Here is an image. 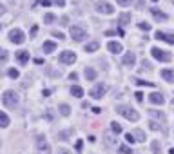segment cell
Wrapping results in <instances>:
<instances>
[{"instance_id": "1", "label": "cell", "mask_w": 174, "mask_h": 154, "mask_svg": "<svg viewBox=\"0 0 174 154\" xmlns=\"http://www.w3.org/2000/svg\"><path fill=\"white\" fill-rule=\"evenodd\" d=\"M116 113L123 116L125 120H129V122H138L140 120V114L134 111L133 107H129V105H116Z\"/></svg>"}, {"instance_id": "2", "label": "cell", "mask_w": 174, "mask_h": 154, "mask_svg": "<svg viewBox=\"0 0 174 154\" xmlns=\"http://www.w3.org/2000/svg\"><path fill=\"white\" fill-rule=\"evenodd\" d=\"M2 103L6 107H9V109H15L18 105V94L15 91H6L2 94Z\"/></svg>"}, {"instance_id": "3", "label": "cell", "mask_w": 174, "mask_h": 154, "mask_svg": "<svg viewBox=\"0 0 174 154\" xmlns=\"http://www.w3.org/2000/svg\"><path fill=\"white\" fill-rule=\"evenodd\" d=\"M69 35H71L73 40H76V42H82L83 38H87V31L83 27H80V26H73L69 29Z\"/></svg>"}, {"instance_id": "4", "label": "cell", "mask_w": 174, "mask_h": 154, "mask_svg": "<svg viewBox=\"0 0 174 154\" xmlns=\"http://www.w3.org/2000/svg\"><path fill=\"white\" fill-rule=\"evenodd\" d=\"M151 53H153V56L158 62H171V60H172L171 53H169V51H163V49H160V47H153V49H151Z\"/></svg>"}, {"instance_id": "5", "label": "cell", "mask_w": 174, "mask_h": 154, "mask_svg": "<svg viewBox=\"0 0 174 154\" xmlns=\"http://www.w3.org/2000/svg\"><path fill=\"white\" fill-rule=\"evenodd\" d=\"M105 92H107V85H105V83H96V85L91 89V92H89V94H91L94 100H100Z\"/></svg>"}, {"instance_id": "6", "label": "cell", "mask_w": 174, "mask_h": 154, "mask_svg": "<svg viewBox=\"0 0 174 154\" xmlns=\"http://www.w3.org/2000/svg\"><path fill=\"white\" fill-rule=\"evenodd\" d=\"M36 149H38L40 154H51V147H49V143L45 142L44 136H38V138H36Z\"/></svg>"}, {"instance_id": "7", "label": "cell", "mask_w": 174, "mask_h": 154, "mask_svg": "<svg viewBox=\"0 0 174 154\" xmlns=\"http://www.w3.org/2000/svg\"><path fill=\"white\" fill-rule=\"evenodd\" d=\"M96 11L98 13H102V15H113L114 13V7L109 4V2H96Z\"/></svg>"}, {"instance_id": "8", "label": "cell", "mask_w": 174, "mask_h": 154, "mask_svg": "<svg viewBox=\"0 0 174 154\" xmlns=\"http://www.w3.org/2000/svg\"><path fill=\"white\" fill-rule=\"evenodd\" d=\"M154 36L158 38V40H163L167 42V44H171V45H174V33H165V31H156L154 33Z\"/></svg>"}, {"instance_id": "9", "label": "cell", "mask_w": 174, "mask_h": 154, "mask_svg": "<svg viewBox=\"0 0 174 154\" xmlns=\"http://www.w3.org/2000/svg\"><path fill=\"white\" fill-rule=\"evenodd\" d=\"M9 40L13 44H22V42L26 40V36H24V33L20 29H11L9 31Z\"/></svg>"}, {"instance_id": "10", "label": "cell", "mask_w": 174, "mask_h": 154, "mask_svg": "<svg viewBox=\"0 0 174 154\" xmlns=\"http://www.w3.org/2000/svg\"><path fill=\"white\" fill-rule=\"evenodd\" d=\"M58 60H60L62 63H74V62H76V54L71 51H63V53H60Z\"/></svg>"}, {"instance_id": "11", "label": "cell", "mask_w": 174, "mask_h": 154, "mask_svg": "<svg viewBox=\"0 0 174 154\" xmlns=\"http://www.w3.org/2000/svg\"><path fill=\"white\" fill-rule=\"evenodd\" d=\"M149 102L154 103V105H163L165 98H163L162 92H153V94H149Z\"/></svg>"}, {"instance_id": "12", "label": "cell", "mask_w": 174, "mask_h": 154, "mask_svg": "<svg viewBox=\"0 0 174 154\" xmlns=\"http://www.w3.org/2000/svg\"><path fill=\"white\" fill-rule=\"evenodd\" d=\"M107 49H109L111 53H114V54H118V53L123 51V47H122L120 42H109V44H107Z\"/></svg>"}, {"instance_id": "13", "label": "cell", "mask_w": 174, "mask_h": 154, "mask_svg": "<svg viewBox=\"0 0 174 154\" xmlns=\"http://www.w3.org/2000/svg\"><path fill=\"white\" fill-rule=\"evenodd\" d=\"M134 63H136V54H134V53H127V54L123 56V65L133 67Z\"/></svg>"}, {"instance_id": "14", "label": "cell", "mask_w": 174, "mask_h": 154, "mask_svg": "<svg viewBox=\"0 0 174 154\" xmlns=\"http://www.w3.org/2000/svg\"><path fill=\"white\" fill-rule=\"evenodd\" d=\"M162 78L167 80V82L174 83V69H163V71H162Z\"/></svg>"}, {"instance_id": "15", "label": "cell", "mask_w": 174, "mask_h": 154, "mask_svg": "<svg viewBox=\"0 0 174 154\" xmlns=\"http://www.w3.org/2000/svg\"><path fill=\"white\" fill-rule=\"evenodd\" d=\"M16 60L20 62L22 65L27 63V62H29V53L27 51H16Z\"/></svg>"}, {"instance_id": "16", "label": "cell", "mask_w": 174, "mask_h": 154, "mask_svg": "<svg viewBox=\"0 0 174 154\" xmlns=\"http://www.w3.org/2000/svg\"><path fill=\"white\" fill-rule=\"evenodd\" d=\"M151 13H153V16L156 20H167V18H169L165 13H162L160 9H156V7H151Z\"/></svg>"}, {"instance_id": "17", "label": "cell", "mask_w": 174, "mask_h": 154, "mask_svg": "<svg viewBox=\"0 0 174 154\" xmlns=\"http://www.w3.org/2000/svg\"><path fill=\"white\" fill-rule=\"evenodd\" d=\"M83 76H85L89 82H92V80L96 78V71H94L92 67H85V71H83Z\"/></svg>"}, {"instance_id": "18", "label": "cell", "mask_w": 174, "mask_h": 154, "mask_svg": "<svg viewBox=\"0 0 174 154\" xmlns=\"http://www.w3.org/2000/svg\"><path fill=\"white\" fill-rule=\"evenodd\" d=\"M7 125H9V116L0 111V127H2V129H6Z\"/></svg>"}, {"instance_id": "19", "label": "cell", "mask_w": 174, "mask_h": 154, "mask_svg": "<svg viewBox=\"0 0 174 154\" xmlns=\"http://www.w3.org/2000/svg\"><path fill=\"white\" fill-rule=\"evenodd\" d=\"M71 94L74 96V98H82V96H83V89H82V87H78V85H73V87H71Z\"/></svg>"}, {"instance_id": "20", "label": "cell", "mask_w": 174, "mask_h": 154, "mask_svg": "<svg viewBox=\"0 0 174 154\" xmlns=\"http://www.w3.org/2000/svg\"><path fill=\"white\" fill-rule=\"evenodd\" d=\"M54 49H56V44H54V42H44V53H53L54 51Z\"/></svg>"}, {"instance_id": "21", "label": "cell", "mask_w": 174, "mask_h": 154, "mask_svg": "<svg viewBox=\"0 0 174 154\" xmlns=\"http://www.w3.org/2000/svg\"><path fill=\"white\" fill-rule=\"evenodd\" d=\"M98 47H100V44H98V42H89V44L85 45V53H94Z\"/></svg>"}, {"instance_id": "22", "label": "cell", "mask_w": 174, "mask_h": 154, "mask_svg": "<svg viewBox=\"0 0 174 154\" xmlns=\"http://www.w3.org/2000/svg\"><path fill=\"white\" fill-rule=\"evenodd\" d=\"M133 136H134L136 142H145V133L143 131H140V129H136V131L133 133Z\"/></svg>"}, {"instance_id": "23", "label": "cell", "mask_w": 174, "mask_h": 154, "mask_svg": "<svg viewBox=\"0 0 174 154\" xmlns=\"http://www.w3.org/2000/svg\"><path fill=\"white\" fill-rule=\"evenodd\" d=\"M58 111H60L62 116H69V113H71V107H69L67 103H62L60 107H58Z\"/></svg>"}, {"instance_id": "24", "label": "cell", "mask_w": 174, "mask_h": 154, "mask_svg": "<svg viewBox=\"0 0 174 154\" xmlns=\"http://www.w3.org/2000/svg\"><path fill=\"white\" fill-rule=\"evenodd\" d=\"M129 22H131V13H122V15H120V24H122V26H127Z\"/></svg>"}, {"instance_id": "25", "label": "cell", "mask_w": 174, "mask_h": 154, "mask_svg": "<svg viewBox=\"0 0 174 154\" xmlns=\"http://www.w3.org/2000/svg\"><path fill=\"white\" fill-rule=\"evenodd\" d=\"M111 131H113L114 134H120V133H122V125L116 123V122H113V123H111Z\"/></svg>"}, {"instance_id": "26", "label": "cell", "mask_w": 174, "mask_h": 154, "mask_svg": "<svg viewBox=\"0 0 174 154\" xmlns=\"http://www.w3.org/2000/svg\"><path fill=\"white\" fill-rule=\"evenodd\" d=\"M7 58H9L7 51H6V49H0V63H6V62H7Z\"/></svg>"}, {"instance_id": "27", "label": "cell", "mask_w": 174, "mask_h": 154, "mask_svg": "<svg viewBox=\"0 0 174 154\" xmlns=\"http://www.w3.org/2000/svg\"><path fill=\"white\" fill-rule=\"evenodd\" d=\"M105 143H107V145H114V143H116V140H114V136L111 133L105 134Z\"/></svg>"}, {"instance_id": "28", "label": "cell", "mask_w": 174, "mask_h": 154, "mask_svg": "<svg viewBox=\"0 0 174 154\" xmlns=\"http://www.w3.org/2000/svg\"><path fill=\"white\" fill-rule=\"evenodd\" d=\"M54 18H56V16H54L53 13H47V15L44 16V22H45V24H51V22H54Z\"/></svg>"}, {"instance_id": "29", "label": "cell", "mask_w": 174, "mask_h": 154, "mask_svg": "<svg viewBox=\"0 0 174 154\" xmlns=\"http://www.w3.org/2000/svg\"><path fill=\"white\" fill-rule=\"evenodd\" d=\"M153 151H154V154H162V147H160V143L156 140L153 142Z\"/></svg>"}, {"instance_id": "30", "label": "cell", "mask_w": 174, "mask_h": 154, "mask_svg": "<svg viewBox=\"0 0 174 154\" xmlns=\"http://www.w3.org/2000/svg\"><path fill=\"white\" fill-rule=\"evenodd\" d=\"M138 27H140L142 31H151V24H147V22H140Z\"/></svg>"}, {"instance_id": "31", "label": "cell", "mask_w": 174, "mask_h": 154, "mask_svg": "<svg viewBox=\"0 0 174 154\" xmlns=\"http://www.w3.org/2000/svg\"><path fill=\"white\" fill-rule=\"evenodd\" d=\"M125 142H127V143H131V145L136 142V140H134V136H133V133H127V134H125Z\"/></svg>"}, {"instance_id": "32", "label": "cell", "mask_w": 174, "mask_h": 154, "mask_svg": "<svg viewBox=\"0 0 174 154\" xmlns=\"http://www.w3.org/2000/svg\"><path fill=\"white\" fill-rule=\"evenodd\" d=\"M149 125H151V129H153V131H160V123H158V122L151 120V122H149Z\"/></svg>"}, {"instance_id": "33", "label": "cell", "mask_w": 174, "mask_h": 154, "mask_svg": "<svg viewBox=\"0 0 174 154\" xmlns=\"http://www.w3.org/2000/svg\"><path fill=\"white\" fill-rule=\"evenodd\" d=\"M120 152H123V154H134L133 151L127 147V145H122V147H120Z\"/></svg>"}, {"instance_id": "34", "label": "cell", "mask_w": 174, "mask_h": 154, "mask_svg": "<svg viewBox=\"0 0 174 154\" xmlns=\"http://www.w3.org/2000/svg\"><path fill=\"white\" fill-rule=\"evenodd\" d=\"M136 83L138 85H147V87H154L153 82H145V80H136Z\"/></svg>"}, {"instance_id": "35", "label": "cell", "mask_w": 174, "mask_h": 154, "mask_svg": "<svg viewBox=\"0 0 174 154\" xmlns=\"http://www.w3.org/2000/svg\"><path fill=\"white\" fill-rule=\"evenodd\" d=\"M7 74H9L11 78H18V76H20V72L16 71V69H9V72H7Z\"/></svg>"}, {"instance_id": "36", "label": "cell", "mask_w": 174, "mask_h": 154, "mask_svg": "<svg viewBox=\"0 0 174 154\" xmlns=\"http://www.w3.org/2000/svg\"><path fill=\"white\" fill-rule=\"evenodd\" d=\"M151 116H156V118H160V120H163L165 118L163 113H160V111H151Z\"/></svg>"}, {"instance_id": "37", "label": "cell", "mask_w": 174, "mask_h": 154, "mask_svg": "<svg viewBox=\"0 0 174 154\" xmlns=\"http://www.w3.org/2000/svg\"><path fill=\"white\" fill-rule=\"evenodd\" d=\"M116 2H118L120 6H123V7H125V6H131V4H133V0H116Z\"/></svg>"}, {"instance_id": "38", "label": "cell", "mask_w": 174, "mask_h": 154, "mask_svg": "<svg viewBox=\"0 0 174 154\" xmlns=\"http://www.w3.org/2000/svg\"><path fill=\"white\" fill-rule=\"evenodd\" d=\"M56 154H73L71 151H67V149H58V152Z\"/></svg>"}, {"instance_id": "39", "label": "cell", "mask_w": 174, "mask_h": 154, "mask_svg": "<svg viewBox=\"0 0 174 154\" xmlns=\"http://www.w3.org/2000/svg\"><path fill=\"white\" fill-rule=\"evenodd\" d=\"M134 96H136V100H138V102H142V100H143V94H142V92H140V91L136 92Z\"/></svg>"}, {"instance_id": "40", "label": "cell", "mask_w": 174, "mask_h": 154, "mask_svg": "<svg viewBox=\"0 0 174 154\" xmlns=\"http://www.w3.org/2000/svg\"><path fill=\"white\" fill-rule=\"evenodd\" d=\"M53 2H54V4H56V6H65V0H53Z\"/></svg>"}, {"instance_id": "41", "label": "cell", "mask_w": 174, "mask_h": 154, "mask_svg": "<svg viewBox=\"0 0 174 154\" xmlns=\"http://www.w3.org/2000/svg\"><path fill=\"white\" fill-rule=\"evenodd\" d=\"M40 4H42V6H45V7H47V6H51V0H40Z\"/></svg>"}, {"instance_id": "42", "label": "cell", "mask_w": 174, "mask_h": 154, "mask_svg": "<svg viewBox=\"0 0 174 154\" xmlns=\"http://www.w3.org/2000/svg\"><path fill=\"white\" fill-rule=\"evenodd\" d=\"M53 36H56V38H63V35L58 33V31H53Z\"/></svg>"}, {"instance_id": "43", "label": "cell", "mask_w": 174, "mask_h": 154, "mask_svg": "<svg viewBox=\"0 0 174 154\" xmlns=\"http://www.w3.org/2000/svg\"><path fill=\"white\" fill-rule=\"evenodd\" d=\"M92 113H94V114H100V113H102V109H100V107H92Z\"/></svg>"}, {"instance_id": "44", "label": "cell", "mask_w": 174, "mask_h": 154, "mask_svg": "<svg viewBox=\"0 0 174 154\" xmlns=\"http://www.w3.org/2000/svg\"><path fill=\"white\" fill-rule=\"evenodd\" d=\"M76 78H78V74H76V72H71V74H69V80H76Z\"/></svg>"}, {"instance_id": "45", "label": "cell", "mask_w": 174, "mask_h": 154, "mask_svg": "<svg viewBox=\"0 0 174 154\" xmlns=\"http://www.w3.org/2000/svg\"><path fill=\"white\" fill-rule=\"evenodd\" d=\"M80 149H82V142L78 140V142H76V151H80Z\"/></svg>"}, {"instance_id": "46", "label": "cell", "mask_w": 174, "mask_h": 154, "mask_svg": "<svg viewBox=\"0 0 174 154\" xmlns=\"http://www.w3.org/2000/svg\"><path fill=\"white\" fill-rule=\"evenodd\" d=\"M2 13H4V6H0V15H2Z\"/></svg>"}, {"instance_id": "47", "label": "cell", "mask_w": 174, "mask_h": 154, "mask_svg": "<svg viewBox=\"0 0 174 154\" xmlns=\"http://www.w3.org/2000/svg\"><path fill=\"white\" fill-rule=\"evenodd\" d=\"M169 154H174V149H171V151H169Z\"/></svg>"}, {"instance_id": "48", "label": "cell", "mask_w": 174, "mask_h": 154, "mask_svg": "<svg viewBox=\"0 0 174 154\" xmlns=\"http://www.w3.org/2000/svg\"><path fill=\"white\" fill-rule=\"evenodd\" d=\"M153 2H158V0H153Z\"/></svg>"}, {"instance_id": "49", "label": "cell", "mask_w": 174, "mask_h": 154, "mask_svg": "<svg viewBox=\"0 0 174 154\" xmlns=\"http://www.w3.org/2000/svg\"><path fill=\"white\" fill-rule=\"evenodd\" d=\"M0 27H2V26H0Z\"/></svg>"}]
</instances>
